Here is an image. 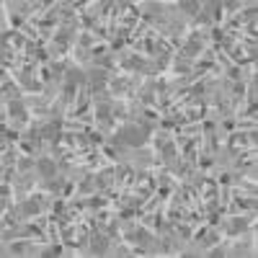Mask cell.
<instances>
[{"instance_id": "6da1fadb", "label": "cell", "mask_w": 258, "mask_h": 258, "mask_svg": "<svg viewBox=\"0 0 258 258\" xmlns=\"http://www.w3.org/2000/svg\"><path fill=\"white\" fill-rule=\"evenodd\" d=\"M227 150L232 155L248 153V150H258V129H250V132H232L227 140Z\"/></svg>"}, {"instance_id": "7a4b0ae2", "label": "cell", "mask_w": 258, "mask_h": 258, "mask_svg": "<svg viewBox=\"0 0 258 258\" xmlns=\"http://www.w3.org/2000/svg\"><path fill=\"white\" fill-rule=\"evenodd\" d=\"M230 181L258 191V170H255V168H238V170H232V178H230Z\"/></svg>"}]
</instances>
